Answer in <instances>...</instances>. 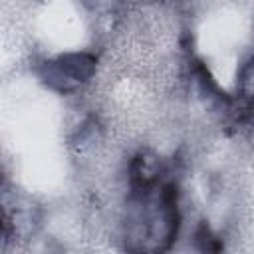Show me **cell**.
I'll list each match as a JSON object with an SVG mask.
<instances>
[{
	"mask_svg": "<svg viewBox=\"0 0 254 254\" xmlns=\"http://www.w3.org/2000/svg\"><path fill=\"white\" fill-rule=\"evenodd\" d=\"M95 60L85 54H71L60 58L56 64L48 67V81H60V89H67L69 83L83 81L85 77L91 75Z\"/></svg>",
	"mask_w": 254,
	"mask_h": 254,
	"instance_id": "1",
	"label": "cell"
},
{
	"mask_svg": "<svg viewBox=\"0 0 254 254\" xmlns=\"http://www.w3.org/2000/svg\"><path fill=\"white\" fill-rule=\"evenodd\" d=\"M196 244L200 254H220V242L216 236L210 234L206 226H200V230L196 232Z\"/></svg>",
	"mask_w": 254,
	"mask_h": 254,
	"instance_id": "2",
	"label": "cell"
}]
</instances>
